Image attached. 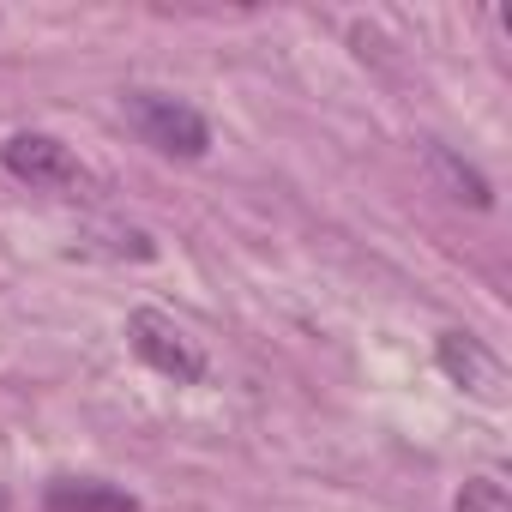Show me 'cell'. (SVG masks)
Listing matches in <instances>:
<instances>
[{"instance_id":"6","label":"cell","mask_w":512,"mask_h":512,"mask_svg":"<svg viewBox=\"0 0 512 512\" xmlns=\"http://www.w3.org/2000/svg\"><path fill=\"white\" fill-rule=\"evenodd\" d=\"M458 512H512V500H506V488L494 476H476V482H464Z\"/></svg>"},{"instance_id":"2","label":"cell","mask_w":512,"mask_h":512,"mask_svg":"<svg viewBox=\"0 0 512 512\" xmlns=\"http://www.w3.org/2000/svg\"><path fill=\"white\" fill-rule=\"evenodd\" d=\"M127 338H133L139 362L157 368V374L175 380V386H193V380L205 374V356L193 350V338H187L169 314H157V308H139V314L127 320Z\"/></svg>"},{"instance_id":"1","label":"cell","mask_w":512,"mask_h":512,"mask_svg":"<svg viewBox=\"0 0 512 512\" xmlns=\"http://www.w3.org/2000/svg\"><path fill=\"white\" fill-rule=\"evenodd\" d=\"M127 115H133V127L145 133V145H157V151H169V157H205V145H211L205 115L187 109L181 97L133 91V97H127Z\"/></svg>"},{"instance_id":"5","label":"cell","mask_w":512,"mask_h":512,"mask_svg":"<svg viewBox=\"0 0 512 512\" xmlns=\"http://www.w3.org/2000/svg\"><path fill=\"white\" fill-rule=\"evenodd\" d=\"M49 512H139V500H133L127 488L67 476V482H55V488H49Z\"/></svg>"},{"instance_id":"4","label":"cell","mask_w":512,"mask_h":512,"mask_svg":"<svg viewBox=\"0 0 512 512\" xmlns=\"http://www.w3.org/2000/svg\"><path fill=\"white\" fill-rule=\"evenodd\" d=\"M0 163H7L19 181L31 187H79V163L61 139L49 133H13L7 145H0Z\"/></svg>"},{"instance_id":"3","label":"cell","mask_w":512,"mask_h":512,"mask_svg":"<svg viewBox=\"0 0 512 512\" xmlns=\"http://www.w3.org/2000/svg\"><path fill=\"white\" fill-rule=\"evenodd\" d=\"M434 362H440V374L452 380V386H464L470 398H482V404H506V362L482 344V338H470V332H440V344H434Z\"/></svg>"}]
</instances>
